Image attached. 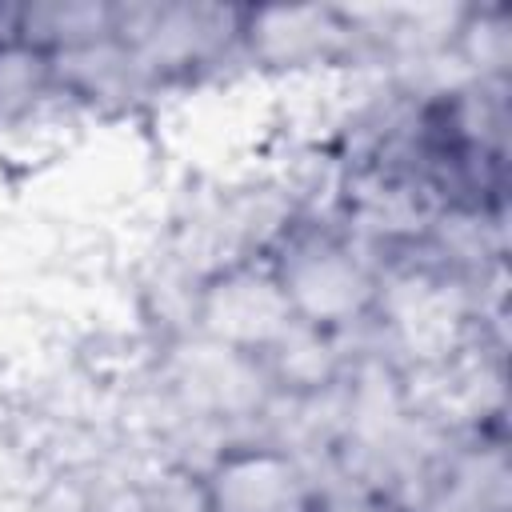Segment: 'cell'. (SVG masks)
Wrapping results in <instances>:
<instances>
[{
	"mask_svg": "<svg viewBox=\"0 0 512 512\" xmlns=\"http://www.w3.org/2000/svg\"><path fill=\"white\" fill-rule=\"evenodd\" d=\"M296 316V324L348 340L376 324L384 264L332 212H292L260 252Z\"/></svg>",
	"mask_w": 512,
	"mask_h": 512,
	"instance_id": "cell-1",
	"label": "cell"
},
{
	"mask_svg": "<svg viewBox=\"0 0 512 512\" xmlns=\"http://www.w3.org/2000/svg\"><path fill=\"white\" fill-rule=\"evenodd\" d=\"M112 32L160 88L240 60V8L220 4H116Z\"/></svg>",
	"mask_w": 512,
	"mask_h": 512,
	"instance_id": "cell-2",
	"label": "cell"
},
{
	"mask_svg": "<svg viewBox=\"0 0 512 512\" xmlns=\"http://www.w3.org/2000/svg\"><path fill=\"white\" fill-rule=\"evenodd\" d=\"M192 332L256 364L296 328V316L264 256H224L188 292Z\"/></svg>",
	"mask_w": 512,
	"mask_h": 512,
	"instance_id": "cell-3",
	"label": "cell"
},
{
	"mask_svg": "<svg viewBox=\"0 0 512 512\" xmlns=\"http://www.w3.org/2000/svg\"><path fill=\"white\" fill-rule=\"evenodd\" d=\"M196 488L204 512H312L324 484L304 452L268 432H248L216 444L196 468Z\"/></svg>",
	"mask_w": 512,
	"mask_h": 512,
	"instance_id": "cell-4",
	"label": "cell"
},
{
	"mask_svg": "<svg viewBox=\"0 0 512 512\" xmlns=\"http://www.w3.org/2000/svg\"><path fill=\"white\" fill-rule=\"evenodd\" d=\"M364 48L348 8H240V60L268 72H312Z\"/></svg>",
	"mask_w": 512,
	"mask_h": 512,
	"instance_id": "cell-5",
	"label": "cell"
},
{
	"mask_svg": "<svg viewBox=\"0 0 512 512\" xmlns=\"http://www.w3.org/2000/svg\"><path fill=\"white\" fill-rule=\"evenodd\" d=\"M448 56L464 68V80H508L512 16L504 4H464L448 40Z\"/></svg>",
	"mask_w": 512,
	"mask_h": 512,
	"instance_id": "cell-6",
	"label": "cell"
},
{
	"mask_svg": "<svg viewBox=\"0 0 512 512\" xmlns=\"http://www.w3.org/2000/svg\"><path fill=\"white\" fill-rule=\"evenodd\" d=\"M312 512H416L404 496L372 484H324Z\"/></svg>",
	"mask_w": 512,
	"mask_h": 512,
	"instance_id": "cell-7",
	"label": "cell"
}]
</instances>
